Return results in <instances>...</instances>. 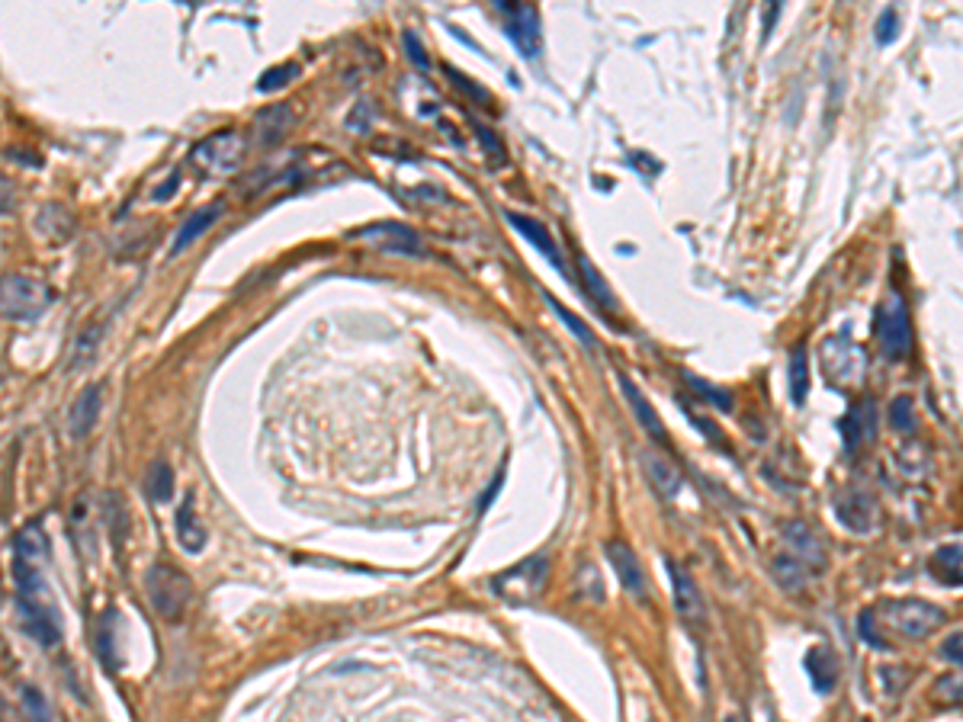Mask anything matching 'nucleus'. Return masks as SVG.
<instances>
[{"instance_id": "obj_26", "label": "nucleus", "mask_w": 963, "mask_h": 722, "mask_svg": "<svg viewBox=\"0 0 963 722\" xmlns=\"http://www.w3.org/2000/svg\"><path fill=\"white\" fill-rule=\"evenodd\" d=\"M36 232L55 241H68L74 232V219L61 206H45L36 219Z\"/></svg>"}, {"instance_id": "obj_37", "label": "nucleus", "mask_w": 963, "mask_h": 722, "mask_svg": "<svg viewBox=\"0 0 963 722\" xmlns=\"http://www.w3.org/2000/svg\"><path fill=\"white\" fill-rule=\"evenodd\" d=\"M896 36H899V17H896L893 7H886L880 13V23H877V42L880 45H893Z\"/></svg>"}, {"instance_id": "obj_24", "label": "nucleus", "mask_w": 963, "mask_h": 722, "mask_svg": "<svg viewBox=\"0 0 963 722\" xmlns=\"http://www.w3.org/2000/svg\"><path fill=\"white\" fill-rule=\"evenodd\" d=\"M575 264H578V273H582V283H585V289H588V296L598 302V305H604L607 312H614V309H617V299H614V293H610V286H607V280L601 276V270L594 267L585 254H578Z\"/></svg>"}, {"instance_id": "obj_30", "label": "nucleus", "mask_w": 963, "mask_h": 722, "mask_svg": "<svg viewBox=\"0 0 963 722\" xmlns=\"http://www.w3.org/2000/svg\"><path fill=\"white\" fill-rule=\"evenodd\" d=\"M684 382H687V386H691V392H694V395H700L703 402H710L713 408L732 411V405H736V402H732V395H729L726 389L713 386V382H707V379H700V376H691V373H687V376H684Z\"/></svg>"}, {"instance_id": "obj_39", "label": "nucleus", "mask_w": 963, "mask_h": 722, "mask_svg": "<svg viewBox=\"0 0 963 722\" xmlns=\"http://www.w3.org/2000/svg\"><path fill=\"white\" fill-rule=\"evenodd\" d=\"M960 629H954V633L951 636H947L944 639V645H941V655L947 658V662H951L954 668H960V662H963V652H960Z\"/></svg>"}, {"instance_id": "obj_7", "label": "nucleus", "mask_w": 963, "mask_h": 722, "mask_svg": "<svg viewBox=\"0 0 963 722\" xmlns=\"http://www.w3.org/2000/svg\"><path fill=\"white\" fill-rule=\"evenodd\" d=\"M883 623L893 629V633L906 636V639H928L935 629L944 626L947 613L931 604L919 601V597H906V601H886L883 604Z\"/></svg>"}, {"instance_id": "obj_6", "label": "nucleus", "mask_w": 963, "mask_h": 722, "mask_svg": "<svg viewBox=\"0 0 963 722\" xmlns=\"http://www.w3.org/2000/svg\"><path fill=\"white\" fill-rule=\"evenodd\" d=\"M874 331H877V341L883 347V353L890 357L893 363L906 360L909 350H912V321H909V305L906 299L890 289V293L883 296V302L877 305V315H874Z\"/></svg>"}, {"instance_id": "obj_33", "label": "nucleus", "mask_w": 963, "mask_h": 722, "mask_svg": "<svg viewBox=\"0 0 963 722\" xmlns=\"http://www.w3.org/2000/svg\"><path fill=\"white\" fill-rule=\"evenodd\" d=\"M890 421H893V427L899 430V434H912V430H915L919 418H915V402L909 395L896 398V402L890 405Z\"/></svg>"}, {"instance_id": "obj_28", "label": "nucleus", "mask_w": 963, "mask_h": 722, "mask_svg": "<svg viewBox=\"0 0 963 722\" xmlns=\"http://www.w3.org/2000/svg\"><path fill=\"white\" fill-rule=\"evenodd\" d=\"M546 302H549V309H553L556 315H559V321H562V325L565 328H569L575 337H578V344H582V347H588V350H601V344H598V337H594L591 334V328L585 325V321L582 318H578L572 309H565V305L556 299V296H546Z\"/></svg>"}, {"instance_id": "obj_1", "label": "nucleus", "mask_w": 963, "mask_h": 722, "mask_svg": "<svg viewBox=\"0 0 963 722\" xmlns=\"http://www.w3.org/2000/svg\"><path fill=\"white\" fill-rule=\"evenodd\" d=\"M42 559H45V536L39 524H33L17 536V562H13V572H17V588H20L23 629L42 649H52L61 639V626H58L49 585H45L42 578Z\"/></svg>"}, {"instance_id": "obj_15", "label": "nucleus", "mask_w": 963, "mask_h": 722, "mask_svg": "<svg viewBox=\"0 0 963 722\" xmlns=\"http://www.w3.org/2000/svg\"><path fill=\"white\" fill-rule=\"evenodd\" d=\"M842 434H845V450L848 453H858L864 443L874 440V434H877V405H874V398H858V402L851 405L848 418L842 424Z\"/></svg>"}, {"instance_id": "obj_38", "label": "nucleus", "mask_w": 963, "mask_h": 722, "mask_svg": "<svg viewBox=\"0 0 963 722\" xmlns=\"http://www.w3.org/2000/svg\"><path fill=\"white\" fill-rule=\"evenodd\" d=\"M402 42H405V52H408V58L415 61L418 68H427V65H431V61H427V52H424V45H421V39H418V33H411V29H408V33L402 36Z\"/></svg>"}, {"instance_id": "obj_10", "label": "nucleus", "mask_w": 963, "mask_h": 722, "mask_svg": "<svg viewBox=\"0 0 963 722\" xmlns=\"http://www.w3.org/2000/svg\"><path fill=\"white\" fill-rule=\"evenodd\" d=\"M498 10L511 13L508 23V39L521 49L524 58H537L540 55V13L533 4H498Z\"/></svg>"}, {"instance_id": "obj_11", "label": "nucleus", "mask_w": 963, "mask_h": 722, "mask_svg": "<svg viewBox=\"0 0 963 722\" xmlns=\"http://www.w3.org/2000/svg\"><path fill=\"white\" fill-rule=\"evenodd\" d=\"M668 572H671V591H675V607L681 613L684 626L700 629L707 623V607H703V594L697 588V581L687 575L684 565L678 562H668Z\"/></svg>"}, {"instance_id": "obj_27", "label": "nucleus", "mask_w": 963, "mask_h": 722, "mask_svg": "<svg viewBox=\"0 0 963 722\" xmlns=\"http://www.w3.org/2000/svg\"><path fill=\"white\" fill-rule=\"evenodd\" d=\"M771 575H774L777 585L787 588V591H803L806 581H809L806 568H803L797 559H793V556H787V552H781V556L771 562Z\"/></svg>"}, {"instance_id": "obj_13", "label": "nucleus", "mask_w": 963, "mask_h": 722, "mask_svg": "<svg viewBox=\"0 0 963 722\" xmlns=\"http://www.w3.org/2000/svg\"><path fill=\"white\" fill-rule=\"evenodd\" d=\"M607 559L610 565L617 568V578H620V585L623 591L633 597V601H646L649 597V585H646V575H642V565L636 559V552L626 546V543H607Z\"/></svg>"}, {"instance_id": "obj_8", "label": "nucleus", "mask_w": 963, "mask_h": 722, "mask_svg": "<svg viewBox=\"0 0 963 722\" xmlns=\"http://www.w3.org/2000/svg\"><path fill=\"white\" fill-rule=\"evenodd\" d=\"M822 373L835 389L858 386V382L864 379V373H867L864 350L854 341H848V337H842V334L829 337V341L822 344Z\"/></svg>"}, {"instance_id": "obj_40", "label": "nucleus", "mask_w": 963, "mask_h": 722, "mask_svg": "<svg viewBox=\"0 0 963 722\" xmlns=\"http://www.w3.org/2000/svg\"><path fill=\"white\" fill-rule=\"evenodd\" d=\"M858 626H861V636H864V642H870V649H890V645H886V639H883V636L877 633V626L870 629V623H867V610L861 613Z\"/></svg>"}, {"instance_id": "obj_18", "label": "nucleus", "mask_w": 963, "mask_h": 722, "mask_svg": "<svg viewBox=\"0 0 963 722\" xmlns=\"http://www.w3.org/2000/svg\"><path fill=\"white\" fill-rule=\"evenodd\" d=\"M617 382H620V389H623V395H626V402H630V408L636 411V421L642 424V430H646V434L655 440V443H662V447H665V443H668V434H665V424H662V418H659V414H655V408H652V402H649V398L646 395H642L639 389H636V382L630 379V376H617Z\"/></svg>"}, {"instance_id": "obj_14", "label": "nucleus", "mask_w": 963, "mask_h": 722, "mask_svg": "<svg viewBox=\"0 0 963 722\" xmlns=\"http://www.w3.org/2000/svg\"><path fill=\"white\" fill-rule=\"evenodd\" d=\"M835 517L838 524L851 533H870L874 530L877 504L867 491H845V495L835 501Z\"/></svg>"}, {"instance_id": "obj_20", "label": "nucleus", "mask_w": 963, "mask_h": 722, "mask_svg": "<svg viewBox=\"0 0 963 722\" xmlns=\"http://www.w3.org/2000/svg\"><path fill=\"white\" fill-rule=\"evenodd\" d=\"M639 463H642V469H646L652 488L659 491L662 498H675L678 491H681V485H684L681 469H678V466H671L665 456H659V453H642V456H639Z\"/></svg>"}, {"instance_id": "obj_3", "label": "nucleus", "mask_w": 963, "mask_h": 722, "mask_svg": "<svg viewBox=\"0 0 963 722\" xmlns=\"http://www.w3.org/2000/svg\"><path fill=\"white\" fill-rule=\"evenodd\" d=\"M546 581H549V556H546V552H537V556H527L517 565L504 568L501 575H495L492 578V591L501 597L504 604L524 607V604L537 601V597H543Z\"/></svg>"}, {"instance_id": "obj_35", "label": "nucleus", "mask_w": 963, "mask_h": 722, "mask_svg": "<svg viewBox=\"0 0 963 722\" xmlns=\"http://www.w3.org/2000/svg\"><path fill=\"white\" fill-rule=\"evenodd\" d=\"M23 710H26L29 722H52L49 703H45V697L36 687H23Z\"/></svg>"}, {"instance_id": "obj_42", "label": "nucleus", "mask_w": 963, "mask_h": 722, "mask_svg": "<svg viewBox=\"0 0 963 722\" xmlns=\"http://www.w3.org/2000/svg\"><path fill=\"white\" fill-rule=\"evenodd\" d=\"M723 722H745V719H742V716H736V713H732V716H726Z\"/></svg>"}, {"instance_id": "obj_22", "label": "nucleus", "mask_w": 963, "mask_h": 722, "mask_svg": "<svg viewBox=\"0 0 963 722\" xmlns=\"http://www.w3.org/2000/svg\"><path fill=\"white\" fill-rule=\"evenodd\" d=\"M219 215H222V203H212V206H206V209H196L190 219L180 225V232H177V238H174V244H171V254L187 251L196 238L206 235L209 228L219 222Z\"/></svg>"}, {"instance_id": "obj_16", "label": "nucleus", "mask_w": 963, "mask_h": 722, "mask_svg": "<svg viewBox=\"0 0 963 722\" xmlns=\"http://www.w3.org/2000/svg\"><path fill=\"white\" fill-rule=\"evenodd\" d=\"M803 668H806V674H809V681H813L816 694H822V697L832 694L838 678H842V662H838V655H835L832 645H825V642H822V645H813V649L806 652Z\"/></svg>"}, {"instance_id": "obj_31", "label": "nucleus", "mask_w": 963, "mask_h": 722, "mask_svg": "<svg viewBox=\"0 0 963 722\" xmlns=\"http://www.w3.org/2000/svg\"><path fill=\"white\" fill-rule=\"evenodd\" d=\"M100 334H103V325H90L87 331L78 334V341H74V350H71V370L87 366V360L94 357V350L100 344Z\"/></svg>"}, {"instance_id": "obj_12", "label": "nucleus", "mask_w": 963, "mask_h": 722, "mask_svg": "<svg viewBox=\"0 0 963 722\" xmlns=\"http://www.w3.org/2000/svg\"><path fill=\"white\" fill-rule=\"evenodd\" d=\"M781 533H784L787 556L797 559L809 575L822 572V568H825V552H822V543H819V536L803 524V520H787Z\"/></svg>"}, {"instance_id": "obj_9", "label": "nucleus", "mask_w": 963, "mask_h": 722, "mask_svg": "<svg viewBox=\"0 0 963 722\" xmlns=\"http://www.w3.org/2000/svg\"><path fill=\"white\" fill-rule=\"evenodd\" d=\"M354 238L373 244L376 251H386V254L424 257L421 235L415 232V228L402 225V222H373V225H363L360 232H354Z\"/></svg>"}, {"instance_id": "obj_41", "label": "nucleus", "mask_w": 963, "mask_h": 722, "mask_svg": "<svg viewBox=\"0 0 963 722\" xmlns=\"http://www.w3.org/2000/svg\"><path fill=\"white\" fill-rule=\"evenodd\" d=\"M177 183H180V171H174L171 177H167V180H164V187L151 193V199H155V203H164V199H171V193L177 190Z\"/></svg>"}, {"instance_id": "obj_34", "label": "nucleus", "mask_w": 963, "mask_h": 722, "mask_svg": "<svg viewBox=\"0 0 963 722\" xmlns=\"http://www.w3.org/2000/svg\"><path fill=\"white\" fill-rule=\"evenodd\" d=\"M148 491H151V498H158V501H167V498H171V491H174V475H171V469H167L164 463H155V469L148 472Z\"/></svg>"}, {"instance_id": "obj_25", "label": "nucleus", "mask_w": 963, "mask_h": 722, "mask_svg": "<svg viewBox=\"0 0 963 722\" xmlns=\"http://www.w3.org/2000/svg\"><path fill=\"white\" fill-rule=\"evenodd\" d=\"M293 122H296V113L289 110V106H270V110H264L261 116H257L261 142H264V145L280 142V138L286 135V129H293Z\"/></svg>"}, {"instance_id": "obj_23", "label": "nucleus", "mask_w": 963, "mask_h": 722, "mask_svg": "<svg viewBox=\"0 0 963 722\" xmlns=\"http://www.w3.org/2000/svg\"><path fill=\"white\" fill-rule=\"evenodd\" d=\"M960 556H963L960 543H947V546H941V549L935 552V556H931L928 572L935 575L941 585L960 588V581H963V578H960Z\"/></svg>"}, {"instance_id": "obj_36", "label": "nucleus", "mask_w": 963, "mask_h": 722, "mask_svg": "<svg viewBox=\"0 0 963 722\" xmlns=\"http://www.w3.org/2000/svg\"><path fill=\"white\" fill-rule=\"evenodd\" d=\"M931 697H935L938 703L944 706H960V674H944V678L935 684V690H931Z\"/></svg>"}, {"instance_id": "obj_17", "label": "nucleus", "mask_w": 963, "mask_h": 722, "mask_svg": "<svg viewBox=\"0 0 963 722\" xmlns=\"http://www.w3.org/2000/svg\"><path fill=\"white\" fill-rule=\"evenodd\" d=\"M504 219H508V225L514 228V232H517V235H524V238L533 244V248H537V251H540V254L549 260V264H553V267L559 270V273H565L562 254H559L556 241H553V235L546 232V225H543V222L530 219V215H524V212H504Z\"/></svg>"}, {"instance_id": "obj_4", "label": "nucleus", "mask_w": 963, "mask_h": 722, "mask_svg": "<svg viewBox=\"0 0 963 722\" xmlns=\"http://www.w3.org/2000/svg\"><path fill=\"white\" fill-rule=\"evenodd\" d=\"M145 588H148V601L155 607L164 620H180L183 613H187L190 601H193V585L190 578L180 572V568L158 562L148 568L145 575Z\"/></svg>"}, {"instance_id": "obj_32", "label": "nucleus", "mask_w": 963, "mask_h": 722, "mask_svg": "<svg viewBox=\"0 0 963 722\" xmlns=\"http://www.w3.org/2000/svg\"><path fill=\"white\" fill-rule=\"evenodd\" d=\"M299 78V65H293V61H286V65H277V68H270L261 74V81H257V90H264V94H273V90H280L286 87L289 81H296Z\"/></svg>"}, {"instance_id": "obj_19", "label": "nucleus", "mask_w": 963, "mask_h": 722, "mask_svg": "<svg viewBox=\"0 0 963 722\" xmlns=\"http://www.w3.org/2000/svg\"><path fill=\"white\" fill-rule=\"evenodd\" d=\"M100 411H103V389H100V386H87L78 398H74V405H71V418H68L71 437L84 440L90 430L97 427Z\"/></svg>"}, {"instance_id": "obj_5", "label": "nucleus", "mask_w": 963, "mask_h": 722, "mask_svg": "<svg viewBox=\"0 0 963 722\" xmlns=\"http://www.w3.org/2000/svg\"><path fill=\"white\" fill-rule=\"evenodd\" d=\"M241 161H244V135L235 129L212 132L203 142H196L190 151L193 171L203 177H228L232 171H238Z\"/></svg>"}, {"instance_id": "obj_29", "label": "nucleus", "mask_w": 963, "mask_h": 722, "mask_svg": "<svg viewBox=\"0 0 963 722\" xmlns=\"http://www.w3.org/2000/svg\"><path fill=\"white\" fill-rule=\"evenodd\" d=\"M806 395H809V353H806V344H800L790 357V398L797 405H803Z\"/></svg>"}, {"instance_id": "obj_21", "label": "nucleus", "mask_w": 963, "mask_h": 722, "mask_svg": "<svg viewBox=\"0 0 963 722\" xmlns=\"http://www.w3.org/2000/svg\"><path fill=\"white\" fill-rule=\"evenodd\" d=\"M177 540H180L183 549L193 552V556H196V552H203V546H206V540H209L206 527L200 524V517H196V501H193V495L183 498V508L177 511Z\"/></svg>"}, {"instance_id": "obj_2", "label": "nucleus", "mask_w": 963, "mask_h": 722, "mask_svg": "<svg viewBox=\"0 0 963 722\" xmlns=\"http://www.w3.org/2000/svg\"><path fill=\"white\" fill-rule=\"evenodd\" d=\"M55 302V289L29 273L0 276V318L7 321H36Z\"/></svg>"}]
</instances>
